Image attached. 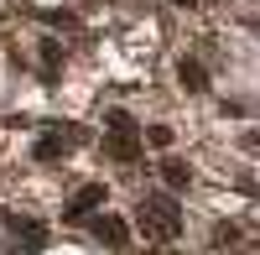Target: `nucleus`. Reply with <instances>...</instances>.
I'll return each instance as SVG.
<instances>
[{
	"mask_svg": "<svg viewBox=\"0 0 260 255\" xmlns=\"http://www.w3.org/2000/svg\"><path fill=\"white\" fill-rule=\"evenodd\" d=\"M104 125H110V131H136V120H130L125 110H110V115H104Z\"/></svg>",
	"mask_w": 260,
	"mask_h": 255,
	"instance_id": "9d476101",
	"label": "nucleus"
},
{
	"mask_svg": "<svg viewBox=\"0 0 260 255\" xmlns=\"http://www.w3.org/2000/svg\"><path fill=\"white\" fill-rule=\"evenodd\" d=\"M62 151H68V141H62V136H42V141H37V151H31V156H37V162H57Z\"/></svg>",
	"mask_w": 260,
	"mask_h": 255,
	"instance_id": "6e6552de",
	"label": "nucleus"
},
{
	"mask_svg": "<svg viewBox=\"0 0 260 255\" xmlns=\"http://www.w3.org/2000/svg\"><path fill=\"white\" fill-rule=\"evenodd\" d=\"M104 151H110L115 162H136L141 156V136L136 131H110L104 136Z\"/></svg>",
	"mask_w": 260,
	"mask_h": 255,
	"instance_id": "f03ea898",
	"label": "nucleus"
},
{
	"mask_svg": "<svg viewBox=\"0 0 260 255\" xmlns=\"http://www.w3.org/2000/svg\"><path fill=\"white\" fill-rule=\"evenodd\" d=\"M172 6H198V0H172Z\"/></svg>",
	"mask_w": 260,
	"mask_h": 255,
	"instance_id": "ddd939ff",
	"label": "nucleus"
},
{
	"mask_svg": "<svg viewBox=\"0 0 260 255\" xmlns=\"http://www.w3.org/2000/svg\"><path fill=\"white\" fill-rule=\"evenodd\" d=\"M146 141H151V146H161V151H167V146H172V125H151V131H146Z\"/></svg>",
	"mask_w": 260,
	"mask_h": 255,
	"instance_id": "9b49d317",
	"label": "nucleus"
},
{
	"mask_svg": "<svg viewBox=\"0 0 260 255\" xmlns=\"http://www.w3.org/2000/svg\"><path fill=\"white\" fill-rule=\"evenodd\" d=\"M177 83H182L187 94H203V89H208V68H203L198 57H182V62H177Z\"/></svg>",
	"mask_w": 260,
	"mask_h": 255,
	"instance_id": "20e7f679",
	"label": "nucleus"
},
{
	"mask_svg": "<svg viewBox=\"0 0 260 255\" xmlns=\"http://www.w3.org/2000/svg\"><path fill=\"white\" fill-rule=\"evenodd\" d=\"M161 182L172 187V193H182V187L192 182V172H187V162H177V156H167V162H161Z\"/></svg>",
	"mask_w": 260,
	"mask_h": 255,
	"instance_id": "0eeeda50",
	"label": "nucleus"
},
{
	"mask_svg": "<svg viewBox=\"0 0 260 255\" xmlns=\"http://www.w3.org/2000/svg\"><path fill=\"white\" fill-rule=\"evenodd\" d=\"M57 62H62V42H42V73L57 78Z\"/></svg>",
	"mask_w": 260,
	"mask_h": 255,
	"instance_id": "1a4fd4ad",
	"label": "nucleus"
},
{
	"mask_svg": "<svg viewBox=\"0 0 260 255\" xmlns=\"http://www.w3.org/2000/svg\"><path fill=\"white\" fill-rule=\"evenodd\" d=\"M6 224L16 229V240H21V245H26V250H47V229H42L37 219H16V214H11Z\"/></svg>",
	"mask_w": 260,
	"mask_h": 255,
	"instance_id": "423d86ee",
	"label": "nucleus"
},
{
	"mask_svg": "<svg viewBox=\"0 0 260 255\" xmlns=\"http://www.w3.org/2000/svg\"><path fill=\"white\" fill-rule=\"evenodd\" d=\"M99 203H104V182H89V187H78V193H73V203L62 208V214H68V219H83V214L99 208Z\"/></svg>",
	"mask_w": 260,
	"mask_h": 255,
	"instance_id": "39448f33",
	"label": "nucleus"
},
{
	"mask_svg": "<svg viewBox=\"0 0 260 255\" xmlns=\"http://www.w3.org/2000/svg\"><path fill=\"white\" fill-rule=\"evenodd\" d=\"M234 240H240V229H234V224H219V229H213V245H234Z\"/></svg>",
	"mask_w": 260,
	"mask_h": 255,
	"instance_id": "f8f14e48",
	"label": "nucleus"
},
{
	"mask_svg": "<svg viewBox=\"0 0 260 255\" xmlns=\"http://www.w3.org/2000/svg\"><path fill=\"white\" fill-rule=\"evenodd\" d=\"M94 240L120 250V245L130 240V229H125V219H115V214H99V219H94Z\"/></svg>",
	"mask_w": 260,
	"mask_h": 255,
	"instance_id": "7ed1b4c3",
	"label": "nucleus"
},
{
	"mask_svg": "<svg viewBox=\"0 0 260 255\" xmlns=\"http://www.w3.org/2000/svg\"><path fill=\"white\" fill-rule=\"evenodd\" d=\"M141 229L156 240H177L182 235V208L172 193H146L141 198Z\"/></svg>",
	"mask_w": 260,
	"mask_h": 255,
	"instance_id": "f257e3e1",
	"label": "nucleus"
}]
</instances>
